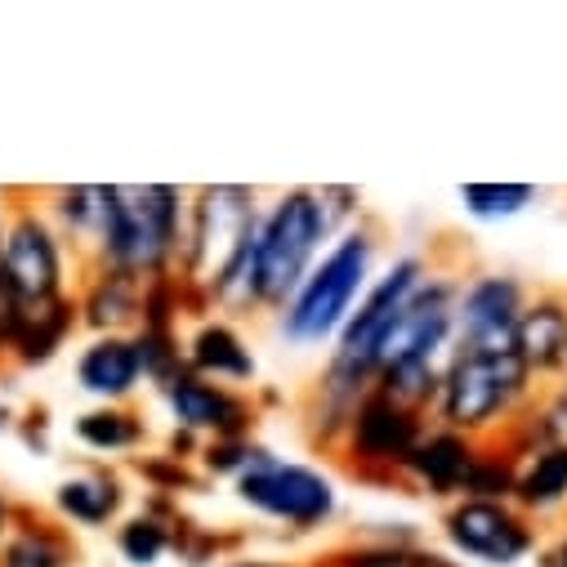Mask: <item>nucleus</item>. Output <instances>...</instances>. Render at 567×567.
<instances>
[{
	"mask_svg": "<svg viewBox=\"0 0 567 567\" xmlns=\"http://www.w3.org/2000/svg\"><path fill=\"white\" fill-rule=\"evenodd\" d=\"M184 224L188 193L175 184H112L107 228L94 250V268L125 272L134 281H166L179 277L184 259Z\"/></svg>",
	"mask_w": 567,
	"mask_h": 567,
	"instance_id": "f257e3e1",
	"label": "nucleus"
},
{
	"mask_svg": "<svg viewBox=\"0 0 567 567\" xmlns=\"http://www.w3.org/2000/svg\"><path fill=\"white\" fill-rule=\"evenodd\" d=\"M371 277H375V233L367 224H353L322 250V259L296 287V296L277 309V336L296 349L336 344L358 300L367 296Z\"/></svg>",
	"mask_w": 567,
	"mask_h": 567,
	"instance_id": "f03ea898",
	"label": "nucleus"
},
{
	"mask_svg": "<svg viewBox=\"0 0 567 567\" xmlns=\"http://www.w3.org/2000/svg\"><path fill=\"white\" fill-rule=\"evenodd\" d=\"M536 380L518 353H465L452 349L443 362V384L434 402V424L478 443H496L509 424L536 402Z\"/></svg>",
	"mask_w": 567,
	"mask_h": 567,
	"instance_id": "7ed1b4c3",
	"label": "nucleus"
},
{
	"mask_svg": "<svg viewBox=\"0 0 567 567\" xmlns=\"http://www.w3.org/2000/svg\"><path fill=\"white\" fill-rule=\"evenodd\" d=\"M336 241L322 202L313 188H291L259 210L255 224V305L259 313H277L296 296L309 268Z\"/></svg>",
	"mask_w": 567,
	"mask_h": 567,
	"instance_id": "20e7f679",
	"label": "nucleus"
},
{
	"mask_svg": "<svg viewBox=\"0 0 567 567\" xmlns=\"http://www.w3.org/2000/svg\"><path fill=\"white\" fill-rule=\"evenodd\" d=\"M259 193L246 184H210L188 193V224H184V259L179 281L184 291L206 305L215 281L241 259L259 224Z\"/></svg>",
	"mask_w": 567,
	"mask_h": 567,
	"instance_id": "39448f33",
	"label": "nucleus"
},
{
	"mask_svg": "<svg viewBox=\"0 0 567 567\" xmlns=\"http://www.w3.org/2000/svg\"><path fill=\"white\" fill-rule=\"evenodd\" d=\"M72 259L76 250L63 241V233L54 228L41 202L10 206L6 246H0V277H6V291L23 318L72 300Z\"/></svg>",
	"mask_w": 567,
	"mask_h": 567,
	"instance_id": "423d86ee",
	"label": "nucleus"
},
{
	"mask_svg": "<svg viewBox=\"0 0 567 567\" xmlns=\"http://www.w3.org/2000/svg\"><path fill=\"white\" fill-rule=\"evenodd\" d=\"M233 492L250 514L272 518L291 532H318L340 509V492L322 470L277 461L272 452H259V461L241 478H233Z\"/></svg>",
	"mask_w": 567,
	"mask_h": 567,
	"instance_id": "0eeeda50",
	"label": "nucleus"
},
{
	"mask_svg": "<svg viewBox=\"0 0 567 567\" xmlns=\"http://www.w3.org/2000/svg\"><path fill=\"white\" fill-rule=\"evenodd\" d=\"M443 540L452 545V554L483 567H514L536 554V527L514 501H452L443 514Z\"/></svg>",
	"mask_w": 567,
	"mask_h": 567,
	"instance_id": "6e6552de",
	"label": "nucleus"
},
{
	"mask_svg": "<svg viewBox=\"0 0 567 567\" xmlns=\"http://www.w3.org/2000/svg\"><path fill=\"white\" fill-rule=\"evenodd\" d=\"M424 430H430V415H415V411L389 402L384 393L367 389L344 424L336 452L362 474H402V465L415 452Z\"/></svg>",
	"mask_w": 567,
	"mask_h": 567,
	"instance_id": "1a4fd4ad",
	"label": "nucleus"
},
{
	"mask_svg": "<svg viewBox=\"0 0 567 567\" xmlns=\"http://www.w3.org/2000/svg\"><path fill=\"white\" fill-rule=\"evenodd\" d=\"M527 287L514 272H474L456 281V344L465 353H514Z\"/></svg>",
	"mask_w": 567,
	"mask_h": 567,
	"instance_id": "9d476101",
	"label": "nucleus"
},
{
	"mask_svg": "<svg viewBox=\"0 0 567 567\" xmlns=\"http://www.w3.org/2000/svg\"><path fill=\"white\" fill-rule=\"evenodd\" d=\"M456 344V277L430 272L415 300L393 318L375 349V375L411 358H447Z\"/></svg>",
	"mask_w": 567,
	"mask_h": 567,
	"instance_id": "9b49d317",
	"label": "nucleus"
},
{
	"mask_svg": "<svg viewBox=\"0 0 567 567\" xmlns=\"http://www.w3.org/2000/svg\"><path fill=\"white\" fill-rule=\"evenodd\" d=\"M162 402L175 420V430L197 439L202 447L219 443V439H250L255 406L241 389H228V384L202 380L193 371H179L175 380L162 384Z\"/></svg>",
	"mask_w": 567,
	"mask_h": 567,
	"instance_id": "f8f14e48",
	"label": "nucleus"
},
{
	"mask_svg": "<svg viewBox=\"0 0 567 567\" xmlns=\"http://www.w3.org/2000/svg\"><path fill=\"white\" fill-rule=\"evenodd\" d=\"M478 439H465L456 430H443V424L430 420V430L420 434L415 452L406 456L402 465V478L415 483L424 496H434V501H461L465 496V483H470V470L478 461Z\"/></svg>",
	"mask_w": 567,
	"mask_h": 567,
	"instance_id": "ddd939ff",
	"label": "nucleus"
},
{
	"mask_svg": "<svg viewBox=\"0 0 567 567\" xmlns=\"http://www.w3.org/2000/svg\"><path fill=\"white\" fill-rule=\"evenodd\" d=\"M514 353L536 384L567 380V296L558 291L527 296L514 331Z\"/></svg>",
	"mask_w": 567,
	"mask_h": 567,
	"instance_id": "4468645a",
	"label": "nucleus"
},
{
	"mask_svg": "<svg viewBox=\"0 0 567 567\" xmlns=\"http://www.w3.org/2000/svg\"><path fill=\"white\" fill-rule=\"evenodd\" d=\"M76 389L90 393L99 406H125L138 389H144V362H138L134 336H90L76 349L72 362Z\"/></svg>",
	"mask_w": 567,
	"mask_h": 567,
	"instance_id": "2eb2a0df",
	"label": "nucleus"
},
{
	"mask_svg": "<svg viewBox=\"0 0 567 567\" xmlns=\"http://www.w3.org/2000/svg\"><path fill=\"white\" fill-rule=\"evenodd\" d=\"M144 291H148L144 281L90 264L85 281L72 291L76 296V318L90 336H134L138 327H144Z\"/></svg>",
	"mask_w": 567,
	"mask_h": 567,
	"instance_id": "dca6fc26",
	"label": "nucleus"
},
{
	"mask_svg": "<svg viewBox=\"0 0 567 567\" xmlns=\"http://www.w3.org/2000/svg\"><path fill=\"white\" fill-rule=\"evenodd\" d=\"M184 371L215 380V384H228V389H241L259 375V362H255L246 336L228 318L215 313V318H202L184 336Z\"/></svg>",
	"mask_w": 567,
	"mask_h": 567,
	"instance_id": "f3484780",
	"label": "nucleus"
},
{
	"mask_svg": "<svg viewBox=\"0 0 567 567\" xmlns=\"http://www.w3.org/2000/svg\"><path fill=\"white\" fill-rule=\"evenodd\" d=\"M125 478L116 470H81V474H68L59 487H54V514L72 527H112L121 514H125Z\"/></svg>",
	"mask_w": 567,
	"mask_h": 567,
	"instance_id": "a211bd4d",
	"label": "nucleus"
},
{
	"mask_svg": "<svg viewBox=\"0 0 567 567\" xmlns=\"http://www.w3.org/2000/svg\"><path fill=\"white\" fill-rule=\"evenodd\" d=\"M107 197H112V184H68V188H54L41 206L63 233V241L94 259L107 228Z\"/></svg>",
	"mask_w": 567,
	"mask_h": 567,
	"instance_id": "6ab92c4d",
	"label": "nucleus"
},
{
	"mask_svg": "<svg viewBox=\"0 0 567 567\" xmlns=\"http://www.w3.org/2000/svg\"><path fill=\"white\" fill-rule=\"evenodd\" d=\"M514 505L536 518L554 514L567 505V439L545 443L518 461V483H514Z\"/></svg>",
	"mask_w": 567,
	"mask_h": 567,
	"instance_id": "aec40b11",
	"label": "nucleus"
},
{
	"mask_svg": "<svg viewBox=\"0 0 567 567\" xmlns=\"http://www.w3.org/2000/svg\"><path fill=\"white\" fill-rule=\"evenodd\" d=\"M76 549L59 523L14 518L10 536L0 540V567H72Z\"/></svg>",
	"mask_w": 567,
	"mask_h": 567,
	"instance_id": "412c9836",
	"label": "nucleus"
},
{
	"mask_svg": "<svg viewBox=\"0 0 567 567\" xmlns=\"http://www.w3.org/2000/svg\"><path fill=\"white\" fill-rule=\"evenodd\" d=\"M72 434L85 452H99V456H121V452H138L148 439V424L138 411L130 406H90L76 415Z\"/></svg>",
	"mask_w": 567,
	"mask_h": 567,
	"instance_id": "4be33fe9",
	"label": "nucleus"
},
{
	"mask_svg": "<svg viewBox=\"0 0 567 567\" xmlns=\"http://www.w3.org/2000/svg\"><path fill=\"white\" fill-rule=\"evenodd\" d=\"M76 327H81L76 296L63 300V305H54V309H45V313H28V318H19V336H14L10 358L19 367H45L50 358H59V349L72 340Z\"/></svg>",
	"mask_w": 567,
	"mask_h": 567,
	"instance_id": "5701e85b",
	"label": "nucleus"
},
{
	"mask_svg": "<svg viewBox=\"0 0 567 567\" xmlns=\"http://www.w3.org/2000/svg\"><path fill=\"white\" fill-rule=\"evenodd\" d=\"M443 362H447V358H411V362L384 367L371 389L384 393L389 402L415 411V415H434L439 384H443Z\"/></svg>",
	"mask_w": 567,
	"mask_h": 567,
	"instance_id": "b1692460",
	"label": "nucleus"
},
{
	"mask_svg": "<svg viewBox=\"0 0 567 567\" xmlns=\"http://www.w3.org/2000/svg\"><path fill=\"white\" fill-rule=\"evenodd\" d=\"M175 532L179 527L162 514V505L138 509V514H130V518L116 523V554L130 567H153V563H162L175 549Z\"/></svg>",
	"mask_w": 567,
	"mask_h": 567,
	"instance_id": "393cba45",
	"label": "nucleus"
},
{
	"mask_svg": "<svg viewBox=\"0 0 567 567\" xmlns=\"http://www.w3.org/2000/svg\"><path fill=\"white\" fill-rule=\"evenodd\" d=\"M456 197H461L470 219L505 224V219H518L540 193H536V184H461Z\"/></svg>",
	"mask_w": 567,
	"mask_h": 567,
	"instance_id": "a878e982",
	"label": "nucleus"
},
{
	"mask_svg": "<svg viewBox=\"0 0 567 567\" xmlns=\"http://www.w3.org/2000/svg\"><path fill=\"white\" fill-rule=\"evenodd\" d=\"M327 567H456V563L434 549H420L415 540H362L340 549Z\"/></svg>",
	"mask_w": 567,
	"mask_h": 567,
	"instance_id": "bb28decb",
	"label": "nucleus"
},
{
	"mask_svg": "<svg viewBox=\"0 0 567 567\" xmlns=\"http://www.w3.org/2000/svg\"><path fill=\"white\" fill-rule=\"evenodd\" d=\"M514 483H518V461L501 443H483L478 447V461L470 470L465 496H478V501H514Z\"/></svg>",
	"mask_w": 567,
	"mask_h": 567,
	"instance_id": "cd10ccee",
	"label": "nucleus"
},
{
	"mask_svg": "<svg viewBox=\"0 0 567 567\" xmlns=\"http://www.w3.org/2000/svg\"><path fill=\"white\" fill-rule=\"evenodd\" d=\"M536 567H567V536H558V540H549V545L540 549V558H536Z\"/></svg>",
	"mask_w": 567,
	"mask_h": 567,
	"instance_id": "c85d7f7f",
	"label": "nucleus"
},
{
	"mask_svg": "<svg viewBox=\"0 0 567 567\" xmlns=\"http://www.w3.org/2000/svg\"><path fill=\"white\" fill-rule=\"evenodd\" d=\"M14 518H19V514H14V505H10V496H6V492H0V540H6V536H10V527H14Z\"/></svg>",
	"mask_w": 567,
	"mask_h": 567,
	"instance_id": "c756f323",
	"label": "nucleus"
},
{
	"mask_svg": "<svg viewBox=\"0 0 567 567\" xmlns=\"http://www.w3.org/2000/svg\"><path fill=\"white\" fill-rule=\"evenodd\" d=\"M224 567H287V563H268V558H237V563H224Z\"/></svg>",
	"mask_w": 567,
	"mask_h": 567,
	"instance_id": "7c9ffc66",
	"label": "nucleus"
},
{
	"mask_svg": "<svg viewBox=\"0 0 567 567\" xmlns=\"http://www.w3.org/2000/svg\"><path fill=\"white\" fill-rule=\"evenodd\" d=\"M6 224H10V197L0 193V246H6Z\"/></svg>",
	"mask_w": 567,
	"mask_h": 567,
	"instance_id": "2f4dec72",
	"label": "nucleus"
},
{
	"mask_svg": "<svg viewBox=\"0 0 567 567\" xmlns=\"http://www.w3.org/2000/svg\"><path fill=\"white\" fill-rule=\"evenodd\" d=\"M10 424H14V415H10V406H6V402H0V430H10Z\"/></svg>",
	"mask_w": 567,
	"mask_h": 567,
	"instance_id": "473e14b6",
	"label": "nucleus"
}]
</instances>
